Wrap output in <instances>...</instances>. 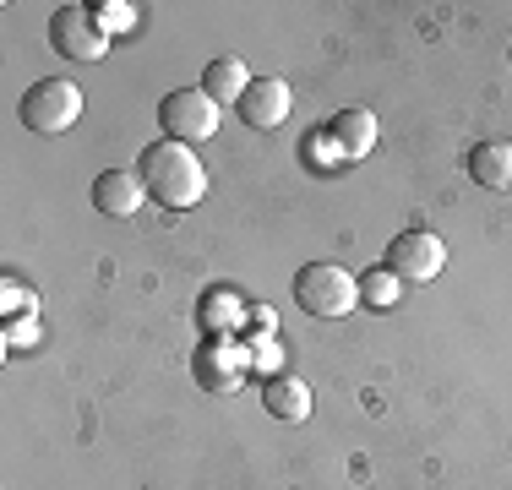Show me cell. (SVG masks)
<instances>
[{"mask_svg":"<svg viewBox=\"0 0 512 490\" xmlns=\"http://www.w3.org/2000/svg\"><path fill=\"white\" fill-rule=\"evenodd\" d=\"M137 175H142V186H148L153 202L175 207V213H186V207H197L207 196V169H202L197 147H186L175 137H158V142L142 147Z\"/></svg>","mask_w":512,"mask_h":490,"instance_id":"obj_1","label":"cell"},{"mask_svg":"<svg viewBox=\"0 0 512 490\" xmlns=\"http://www.w3.org/2000/svg\"><path fill=\"white\" fill-rule=\"evenodd\" d=\"M295 305L316 322H338L360 305V278L338 262H311L295 273Z\"/></svg>","mask_w":512,"mask_h":490,"instance_id":"obj_2","label":"cell"},{"mask_svg":"<svg viewBox=\"0 0 512 490\" xmlns=\"http://www.w3.org/2000/svg\"><path fill=\"white\" fill-rule=\"evenodd\" d=\"M82 104H88V93H82L77 82L44 77V82H33V88L22 93L17 115H22V126H28L33 137H60V131H71L82 120Z\"/></svg>","mask_w":512,"mask_h":490,"instance_id":"obj_3","label":"cell"},{"mask_svg":"<svg viewBox=\"0 0 512 490\" xmlns=\"http://www.w3.org/2000/svg\"><path fill=\"white\" fill-rule=\"evenodd\" d=\"M158 126H164V137L197 147L218 131V104L202 88H175L164 104H158Z\"/></svg>","mask_w":512,"mask_h":490,"instance_id":"obj_4","label":"cell"},{"mask_svg":"<svg viewBox=\"0 0 512 490\" xmlns=\"http://www.w3.org/2000/svg\"><path fill=\"white\" fill-rule=\"evenodd\" d=\"M251 371V354L246 343L235 338H202V349L191 354V376H197L202 392H235Z\"/></svg>","mask_w":512,"mask_h":490,"instance_id":"obj_5","label":"cell"},{"mask_svg":"<svg viewBox=\"0 0 512 490\" xmlns=\"http://www.w3.org/2000/svg\"><path fill=\"white\" fill-rule=\"evenodd\" d=\"M387 267H393L404 284H431L447 267V245L436 240L431 229H404V235L387 245Z\"/></svg>","mask_w":512,"mask_h":490,"instance_id":"obj_6","label":"cell"},{"mask_svg":"<svg viewBox=\"0 0 512 490\" xmlns=\"http://www.w3.org/2000/svg\"><path fill=\"white\" fill-rule=\"evenodd\" d=\"M50 49L66 60H104L109 39L99 33V22L88 17V6H60L50 17Z\"/></svg>","mask_w":512,"mask_h":490,"instance_id":"obj_7","label":"cell"},{"mask_svg":"<svg viewBox=\"0 0 512 490\" xmlns=\"http://www.w3.org/2000/svg\"><path fill=\"white\" fill-rule=\"evenodd\" d=\"M235 109H240V120H246L251 131H278L289 120V109H295V93H289V82H278V77H256Z\"/></svg>","mask_w":512,"mask_h":490,"instance_id":"obj_8","label":"cell"},{"mask_svg":"<svg viewBox=\"0 0 512 490\" xmlns=\"http://www.w3.org/2000/svg\"><path fill=\"white\" fill-rule=\"evenodd\" d=\"M142 202H148V186H142L137 169H104V175L93 180V207H99L104 218H131Z\"/></svg>","mask_w":512,"mask_h":490,"instance_id":"obj_9","label":"cell"},{"mask_svg":"<svg viewBox=\"0 0 512 490\" xmlns=\"http://www.w3.org/2000/svg\"><path fill=\"white\" fill-rule=\"evenodd\" d=\"M262 409L273 414V420L300 425V420H311V387L300 382L295 371H278V376H267V382H262Z\"/></svg>","mask_w":512,"mask_h":490,"instance_id":"obj_10","label":"cell"},{"mask_svg":"<svg viewBox=\"0 0 512 490\" xmlns=\"http://www.w3.org/2000/svg\"><path fill=\"white\" fill-rule=\"evenodd\" d=\"M327 137L338 142V153H344V158H365L376 142H382V131H376L371 109H338V115L327 120Z\"/></svg>","mask_w":512,"mask_h":490,"instance_id":"obj_11","label":"cell"},{"mask_svg":"<svg viewBox=\"0 0 512 490\" xmlns=\"http://www.w3.org/2000/svg\"><path fill=\"white\" fill-rule=\"evenodd\" d=\"M251 71H246V60H235V55H218L213 66L202 71V93L213 98L218 109L224 104H240V98H246V88H251Z\"/></svg>","mask_w":512,"mask_h":490,"instance_id":"obj_12","label":"cell"},{"mask_svg":"<svg viewBox=\"0 0 512 490\" xmlns=\"http://www.w3.org/2000/svg\"><path fill=\"white\" fill-rule=\"evenodd\" d=\"M246 311H251V305L240 300L235 289H213V294H202V305H197L207 338H229L235 327H246Z\"/></svg>","mask_w":512,"mask_h":490,"instance_id":"obj_13","label":"cell"},{"mask_svg":"<svg viewBox=\"0 0 512 490\" xmlns=\"http://www.w3.org/2000/svg\"><path fill=\"white\" fill-rule=\"evenodd\" d=\"M469 180L485 191H512V142H480L469 153Z\"/></svg>","mask_w":512,"mask_h":490,"instance_id":"obj_14","label":"cell"},{"mask_svg":"<svg viewBox=\"0 0 512 490\" xmlns=\"http://www.w3.org/2000/svg\"><path fill=\"white\" fill-rule=\"evenodd\" d=\"M398 294H404V278H398L393 267H371V273H360V300L365 305L387 311V305H398Z\"/></svg>","mask_w":512,"mask_h":490,"instance_id":"obj_15","label":"cell"},{"mask_svg":"<svg viewBox=\"0 0 512 490\" xmlns=\"http://www.w3.org/2000/svg\"><path fill=\"white\" fill-rule=\"evenodd\" d=\"M88 17L99 22L104 39H115V33H131V28H137V6H131V0H93Z\"/></svg>","mask_w":512,"mask_h":490,"instance_id":"obj_16","label":"cell"},{"mask_svg":"<svg viewBox=\"0 0 512 490\" xmlns=\"http://www.w3.org/2000/svg\"><path fill=\"white\" fill-rule=\"evenodd\" d=\"M0 311H6V322H17V316H39V294L22 284L17 273L0 278Z\"/></svg>","mask_w":512,"mask_h":490,"instance_id":"obj_17","label":"cell"},{"mask_svg":"<svg viewBox=\"0 0 512 490\" xmlns=\"http://www.w3.org/2000/svg\"><path fill=\"white\" fill-rule=\"evenodd\" d=\"M246 354H251V371H262V376L284 371V349H278V338H246Z\"/></svg>","mask_w":512,"mask_h":490,"instance_id":"obj_18","label":"cell"},{"mask_svg":"<svg viewBox=\"0 0 512 490\" xmlns=\"http://www.w3.org/2000/svg\"><path fill=\"white\" fill-rule=\"evenodd\" d=\"M246 338H278V316H273V305L256 300L251 311H246Z\"/></svg>","mask_w":512,"mask_h":490,"instance_id":"obj_19","label":"cell"},{"mask_svg":"<svg viewBox=\"0 0 512 490\" xmlns=\"http://www.w3.org/2000/svg\"><path fill=\"white\" fill-rule=\"evenodd\" d=\"M17 343H39V316H17V322H6V349H17Z\"/></svg>","mask_w":512,"mask_h":490,"instance_id":"obj_20","label":"cell"}]
</instances>
